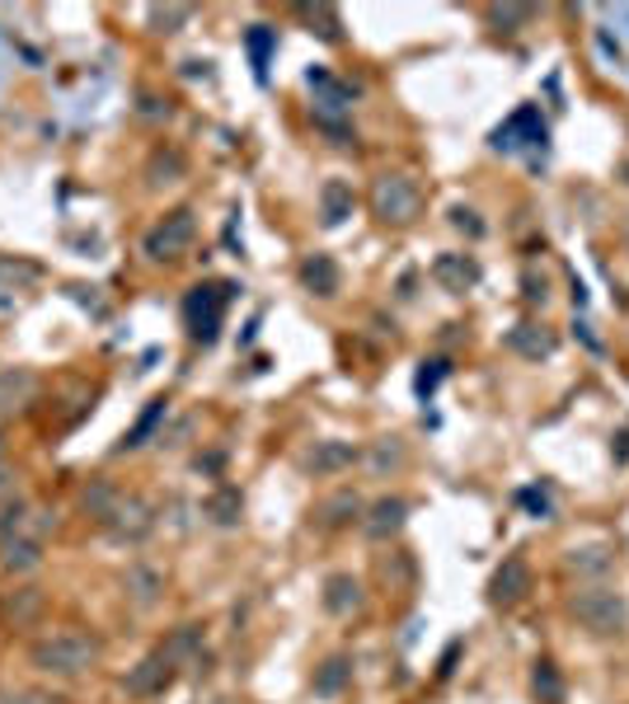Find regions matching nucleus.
Returning a JSON list of instances; mask_svg holds the SVG:
<instances>
[{"label": "nucleus", "mask_w": 629, "mask_h": 704, "mask_svg": "<svg viewBox=\"0 0 629 704\" xmlns=\"http://www.w3.org/2000/svg\"><path fill=\"white\" fill-rule=\"evenodd\" d=\"M100 658H104V643L85 630H52L29 643V662L43 676H85L100 667Z\"/></svg>", "instance_id": "f257e3e1"}, {"label": "nucleus", "mask_w": 629, "mask_h": 704, "mask_svg": "<svg viewBox=\"0 0 629 704\" xmlns=\"http://www.w3.org/2000/svg\"><path fill=\"white\" fill-rule=\"evenodd\" d=\"M568 611H574V620L597 639H611V634L629 630V601L620 592H611V587H582V592H574V601H568Z\"/></svg>", "instance_id": "f03ea898"}, {"label": "nucleus", "mask_w": 629, "mask_h": 704, "mask_svg": "<svg viewBox=\"0 0 629 704\" xmlns=\"http://www.w3.org/2000/svg\"><path fill=\"white\" fill-rule=\"evenodd\" d=\"M423 211V188L409 174H381L371 184V217L381 226H409Z\"/></svg>", "instance_id": "7ed1b4c3"}, {"label": "nucleus", "mask_w": 629, "mask_h": 704, "mask_svg": "<svg viewBox=\"0 0 629 704\" xmlns=\"http://www.w3.org/2000/svg\"><path fill=\"white\" fill-rule=\"evenodd\" d=\"M193 235H198V217H193V207H174L169 217H161L151 230H146V259L155 263H174V259H184L188 245H193Z\"/></svg>", "instance_id": "20e7f679"}, {"label": "nucleus", "mask_w": 629, "mask_h": 704, "mask_svg": "<svg viewBox=\"0 0 629 704\" xmlns=\"http://www.w3.org/2000/svg\"><path fill=\"white\" fill-rule=\"evenodd\" d=\"M230 291L226 282H207V287H193L188 301H184V324L193 343H216V329H221V315L230 306Z\"/></svg>", "instance_id": "39448f33"}, {"label": "nucleus", "mask_w": 629, "mask_h": 704, "mask_svg": "<svg viewBox=\"0 0 629 704\" xmlns=\"http://www.w3.org/2000/svg\"><path fill=\"white\" fill-rule=\"evenodd\" d=\"M104 526H109V536H113V540L136 545V540H146V536L155 531V513H151V503H146V498L123 494V488H117L113 507L104 513Z\"/></svg>", "instance_id": "423d86ee"}, {"label": "nucleus", "mask_w": 629, "mask_h": 704, "mask_svg": "<svg viewBox=\"0 0 629 704\" xmlns=\"http://www.w3.org/2000/svg\"><path fill=\"white\" fill-rule=\"evenodd\" d=\"M48 531H52V517L43 513V507H33V503H24V498L0 503V545L24 540V536H38V540H43Z\"/></svg>", "instance_id": "0eeeda50"}, {"label": "nucleus", "mask_w": 629, "mask_h": 704, "mask_svg": "<svg viewBox=\"0 0 629 704\" xmlns=\"http://www.w3.org/2000/svg\"><path fill=\"white\" fill-rule=\"evenodd\" d=\"M38 400V371L33 366H0V418L29 414Z\"/></svg>", "instance_id": "6e6552de"}, {"label": "nucleus", "mask_w": 629, "mask_h": 704, "mask_svg": "<svg viewBox=\"0 0 629 704\" xmlns=\"http://www.w3.org/2000/svg\"><path fill=\"white\" fill-rule=\"evenodd\" d=\"M526 592H530V563L522 555H507L494 569V578H488V601H494V605H517Z\"/></svg>", "instance_id": "1a4fd4ad"}, {"label": "nucleus", "mask_w": 629, "mask_h": 704, "mask_svg": "<svg viewBox=\"0 0 629 704\" xmlns=\"http://www.w3.org/2000/svg\"><path fill=\"white\" fill-rule=\"evenodd\" d=\"M432 282L451 291V297H461V291L480 287V263L470 259V253H437V259H432Z\"/></svg>", "instance_id": "9d476101"}, {"label": "nucleus", "mask_w": 629, "mask_h": 704, "mask_svg": "<svg viewBox=\"0 0 629 704\" xmlns=\"http://www.w3.org/2000/svg\"><path fill=\"white\" fill-rule=\"evenodd\" d=\"M43 605H48V597L38 592V587H14V592L0 597V624H10V630H33Z\"/></svg>", "instance_id": "9b49d317"}, {"label": "nucleus", "mask_w": 629, "mask_h": 704, "mask_svg": "<svg viewBox=\"0 0 629 704\" xmlns=\"http://www.w3.org/2000/svg\"><path fill=\"white\" fill-rule=\"evenodd\" d=\"M404 521H409V503L404 498H377L367 507V517H362V531L371 540H390V536L404 531Z\"/></svg>", "instance_id": "f8f14e48"}, {"label": "nucleus", "mask_w": 629, "mask_h": 704, "mask_svg": "<svg viewBox=\"0 0 629 704\" xmlns=\"http://www.w3.org/2000/svg\"><path fill=\"white\" fill-rule=\"evenodd\" d=\"M169 681H174V667H169L161 653H151V658H142V662H136V667L127 672V695L151 700V695H161Z\"/></svg>", "instance_id": "ddd939ff"}, {"label": "nucleus", "mask_w": 629, "mask_h": 704, "mask_svg": "<svg viewBox=\"0 0 629 704\" xmlns=\"http://www.w3.org/2000/svg\"><path fill=\"white\" fill-rule=\"evenodd\" d=\"M352 460H358V446L352 442H314L306 452L310 475H339V469H348Z\"/></svg>", "instance_id": "4468645a"}, {"label": "nucleus", "mask_w": 629, "mask_h": 704, "mask_svg": "<svg viewBox=\"0 0 629 704\" xmlns=\"http://www.w3.org/2000/svg\"><path fill=\"white\" fill-rule=\"evenodd\" d=\"M324 611L329 615H352V611H362V582L358 578H352V573H333L329 582H324Z\"/></svg>", "instance_id": "2eb2a0df"}, {"label": "nucleus", "mask_w": 629, "mask_h": 704, "mask_svg": "<svg viewBox=\"0 0 629 704\" xmlns=\"http://www.w3.org/2000/svg\"><path fill=\"white\" fill-rule=\"evenodd\" d=\"M564 563L574 578H606L616 569V550L611 545H578V550H568Z\"/></svg>", "instance_id": "dca6fc26"}, {"label": "nucleus", "mask_w": 629, "mask_h": 704, "mask_svg": "<svg viewBox=\"0 0 629 704\" xmlns=\"http://www.w3.org/2000/svg\"><path fill=\"white\" fill-rule=\"evenodd\" d=\"M339 263L329 259V253H310V259L301 263V287L310 291V297H339Z\"/></svg>", "instance_id": "f3484780"}, {"label": "nucleus", "mask_w": 629, "mask_h": 704, "mask_svg": "<svg viewBox=\"0 0 629 704\" xmlns=\"http://www.w3.org/2000/svg\"><path fill=\"white\" fill-rule=\"evenodd\" d=\"M362 517V498L352 494V488H343V494H329L324 503H314V526H324V531H333V526H348Z\"/></svg>", "instance_id": "a211bd4d"}, {"label": "nucleus", "mask_w": 629, "mask_h": 704, "mask_svg": "<svg viewBox=\"0 0 629 704\" xmlns=\"http://www.w3.org/2000/svg\"><path fill=\"white\" fill-rule=\"evenodd\" d=\"M352 207H358V193H352V184L324 179V188H320V221L324 226H343L352 217Z\"/></svg>", "instance_id": "6ab92c4d"}, {"label": "nucleus", "mask_w": 629, "mask_h": 704, "mask_svg": "<svg viewBox=\"0 0 629 704\" xmlns=\"http://www.w3.org/2000/svg\"><path fill=\"white\" fill-rule=\"evenodd\" d=\"M38 563H43V540H38V536H24V540L0 545V569H6V573L24 578V573L38 569Z\"/></svg>", "instance_id": "aec40b11"}, {"label": "nucleus", "mask_w": 629, "mask_h": 704, "mask_svg": "<svg viewBox=\"0 0 629 704\" xmlns=\"http://www.w3.org/2000/svg\"><path fill=\"white\" fill-rule=\"evenodd\" d=\"M507 348H513L517 358H526V362H540V358L555 352V334H549L545 324H517L513 334H507Z\"/></svg>", "instance_id": "412c9836"}, {"label": "nucleus", "mask_w": 629, "mask_h": 704, "mask_svg": "<svg viewBox=\"0 0 629 704\" xmlns=\"http://www.w3.org/2000/svg\"><path fill=\"white\" fill-rule=\"evenodd\" d=\"M123 587H127V601H132V605L151 611V605L161 601V592H165V578L155 573V569H146V563H132L127 578H123Z\"/></svg>", "instance_id": "4be33fe9"}, {"label": "nucleus", "mask_w": 629, "mask_h": 704, "mask_svg": "<svg viewBox=\"0 0 629 704\" xmlns=\"http://www.w3.org/2000/svg\"><path fill=\"white\" fill-rule=\"evenodd\" d=\"M161 658L169 662V667H184V662L203 658V630H198V624H179V630H174V634L165 639Z\"/></svg>", "instance_id": "5701e85b"}, {"label": "nucleus", "mask_w": 629, "mask_h": 704, "mask_svg": "<svg viewBox=\"0 0 629 704\" xmlns=\"http://www.w3.org/2000/svg\"><path fill=\"white\" fill-rule=\"evenodd\" d=\"M245 48H249L254 75H259V81H268V62H272V48H278V33H272L268 24H254V29L245 33Z\"/></svg>", "instance_id": "b1692460"}, {"label": "nucleus", "mask_w": 629, "mask_h": 704, "mask_svg": "<svg viewBox=\"0 0 629 704\" xmlns=\"http://www.w3.org/2000/svg\"><path fill=\"white\" fill-rule=\"evenodd\" d=\"M348 676H352V662H348V658L339 653V658H329L324 667H314V681H310V691L329 700V695H339V691L348 686Z\"/></svg>", "instance_id": "393cba45"}, {"label": "nucleus", "mask_w": 629, "mask_h": 704, "mask_svg": "<svg viewBox=\"0 0 629 704\" xmlns=\"http://www.w3.org/2000/svg\"><path fill=\"white\" fill-rule=\"evenodd\" d=\"M530 691H536L540 704H564V676L549 658L536 662V672H530Z\"/></svg>", "instance_id": "a878e982"}, {"label": "nucleus", "mask_w": 629, "mask_h": 704, "mask_svg": "<svg viewBox=\"0 0 629 704\" xmlns=\"http://www.w3.org/2000/svg\"><path fill=\"white\" fill-rule=\"evenodd\" d=\"M301 14H306L310 33H320L324 43H339V38H343V19H339L333 6H301Z\"/></svg>", "instance_id": "bb28decb"}, {"label": "nucleus", "mask_w": 629, "mask_h": 704, "mask_svg": "<svg viewBox=\"0 0 629 704\" xmlns=\"http://www.w3.org/2000/svg\"><path fill=\"white\" fill-rule=\"evenodd\" d=\"M146 174H151V184H155V188H161V184H174V179L184 174V155H179V151H155Z\"/></svg>", "instance_id": "cd10ccee"}, {"label": "nucleus", "mask_w": 629, "mask_h": 704, "mask_svg": "<svg viewBox=\"0 0 629 704\" xmlns=\"http://www.w3.org/2000/svg\"><path fill=\"white\" fill-rule=\"evenodd\" d=\"M165 408H169L165 400H151V408H146V414H142V418H136V427H132V433H127V442H123V446H127V452H136V446H146V437L155 433V423H161V418H165Z\"/></svg>", "instance_id": "c85d7f7f"}, {"label": "nucleus", "mask_w": 629, "mask_h": 704, "mask_svg": "<svg viewBox=\"0 0 629 704\" xmlns=\"http://www.w3.org/2000/svg\"><path fill=\"white\" fill-rule=\"evenodd\" d=\"M113 498H117V488H113L109 479H94V484L85 488V494H81V507H85L90 517H100V521H104V513L113 507Z\"/></svg>", "instance_id": "c756f323"}, {"label": "nucleus", "mask_w": 629, "mask_h": 704, "mask_svg": "<svg viewBox=\"0 0 629 704\" xmlns=\"http://www.w3.org/2000/svg\"><path fill=\"white\" fill-rule=\"evenodd\" d=\"M207 517L216 526H235V517H240V494H235V488H221V494L207 503Z\"/></svg>", "instance_id": "7c9ffc66"}, {"label": "nucleus", "mask_w": 629, "mask_h": 704, "mask_svg": "<svg viewBox=\"0 0 629 704\" xmlns=\"http://www.w3.org/2000/svg\"><path fill=\"white\" fill-rule=\"evenodd\" d=\"M188 14H193L188 6H155L151 10V24H155V33H179V24H184Z\"/></svg>", "instance_id": "2f4dec72"}, {"label": "nucleus", "mask_w": 629, "mask_h": 704, "mask_svg": "<svg viewBox=\"0 0 629 704\" xmlns=\"http://www.w3.org/2000/svg\"><path fill=\"white\" fill-rule=\"evenodd\" d=\"M371 465H377V469H385V465H404V446H400V437L377 442V452H371Z\"/></svg>", "instance_id": "473e14b6"}, {"label": "nucleus", "mask_w": 629, "mask_h": 704, "mask_svg": "<svg viewBox=\"0 0 629 704\" xmlns=\"http://www.w3.org/2000/svg\"><path fill=\"white\" fill-rule=\"evenodd\" d=\"M530 14H536L530 6H494V10H488V19H494L498 29H503V24H507V29H513V24H526Z\"/></svg>", "instance_id": "72a5a7b5"}, {"label": "nucleus", "mask_w": 629, "mask_h": 704, "mask_svg": "<svg viewBox=\"0 0 629 704\" xmlns=\"http://www.w3.org/2000/svg\"><path fill=\"white\" fill-rule=\"evenodd\" d=\"M0 704H66L48 691H0Z\"/></svg>", "instance_id": "f704fd0d"}, {"label": "nucleus", "mask_w": 629, "mask_h": 704, "mask_svg": "<svg viewBox=\"0 0 629 704\" xmlns=\"http://www.w3.org/2000/svg\"><path fill=\"white\" fill-rule=\"evenodd\" d=\"M442 376H446V362H423V371H419V395H432V390L442 385Z\"/></svg>", "instance_id": "c9c22d12"}, {"label": "nucleus", "mask_w": 629, "mask_h": 704, "mask_svg": "<svg viewBox=\"0 0 629 704\" xmlns=\"http://www.w3.org/2000/svg\"><path fill=\"white\" fill-rule=\"evenodd\" d=\"M451 226H461L470 235H484V226L475 221V211H470V207H451Z\"/></svg>", "instance_id": "e433bc0d"}, {"label": "nucleus", "mask_w": 629, "mask_h": 704, "mask_svg": "<svg viewBox=\"0 0 629 704\" xmlns=\"http://www.w3.org/2000/svg\"><path fill=\"white\" fill-rule=\"evenodd\" d=\"M14 479H19V475H14L6 460H0V498H10V494H14Z\"/></svg>", "instance_id": "4c0bfd02"}, {"label": "nucleus", "mask_w": 629, "mask_h": 704, "mask_svg": "<svg viewBox=\"0 0 629 704\" xmlns=\"http://www.w3.org/2000/svg\"><path fill=\"white\" fill-rule=\"evenodd\" d=\"M522 503H530V507H536V513H549V498H545V494H536V488H526V494H522Z\"/></svg>", "instance_id": "58836bf2"}, {"label": "nucleus", "mask_w": 629, "mask_h": 704, "mask_svg": "<svg viewBox=\"0 0 629 704\" xmlns=\"http://www.w3.org/2000/svg\"><path fill=\"white\" fill-rule=\"evenodd\" d=\"M526 301H545V282H536V278H526Z\"/></svg>", "instance_id": "ea45409f"}, {"label": "nucleus", "mask_w": 629, "mask_h": 704, "mask_svg": "<svg viewBox=\"0 0 629 704\" xmlns=\"http://www.w3.org/2000/svg\"><path fill=\"white\" fill-rule=\"evenodd\" d=\"M0 460H6V433H0Z\"/></svg>", "instance_id": "a19ab883"}, {"label": "nucleus", "mask_w": 629, "mask_h": 704, "mask_svg": "<svg viewBox=\"0 0 629 704\" xmlns=\"http://www.w3.org/2000/svg\"><path fill=\"white\" fill-rule=\"evenodd\" d=\"M625 240H629V221H625Z\"/></svg>", "instance_id": "79ce46f5"}, {"label": "nucleus", "mask_w": 629, "mask_h": 704, "mask_svg": "<svg viewBox=\"0 0 629 704\" xmlns=\"http://www.w3.org/2000/svg\"><path fill=\"white\" fill-rule=\"evenodd\" d=\"M216 704H230V700H216Z\"/></svg>", "instance_id": "37998d69"}]
</instances>
